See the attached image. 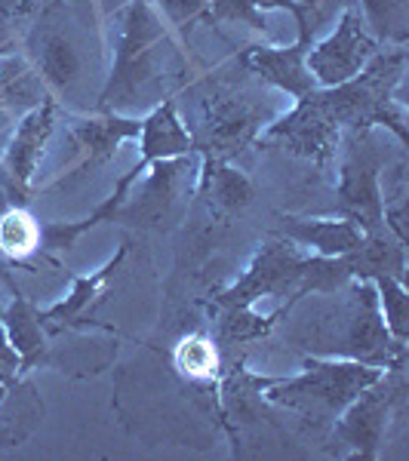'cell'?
<instances>
[{
    "mask_svg": "<svg viewBox=\"0 0 409 461\" xmlns=\"http://www.w3.org/2000/svg\"><path fill=\"white\" fill-rule=\"evenodd\" d=\"M293 320L286 339L308 357L354 360L388 369L406 363V345L388 332L373 280H348L332 293H311L280 311Z\"/></svg>",
    "mask_w": 409,
    "mask_h": 461,
    "instance_id": "cell-1",
    "label": "cell"
},
{
    "mask_svg": "<svg viewBox=\"0 0 409 461\" xmlns=\"http://www.w3.org/2000/svg\"><path fill=\"white\" fill-rule=\"evenodd\" d=\"M188 77V65L173 34L151 10V0H130L114 65L95 102L99 114H130L154 108Z\"/></svg>",
    "mask_w": 409,
    "mask_h": 461,
    "instance_id": "cell-2",
    "label": "cell"
},
{
    "mask_svg": "<svg viewBox=\"0 0 409 461\" xmlns=\"http://www.w3.org/2000/svg\"><path fill=\"white\" fill-rule=\"evenodd\" d=\"M243 68V65H241ZM191 117L185 126L195 142V154L204 160H232L259 139L268 123V105L262 93L243 77L213 74L191 86Z\"/></svg>",
    "mask_w": 409,
    "mask_h": 461,
    "instance_id": "cell-3",
    "label": "cell"
},
{
    "mask_svg": "<svg viewBox=\"0 0 409 461\" xmlns=\"http://www.w3.org/2000/svg\"><path fill=\"white\" fill-rule=\"evenodd\" d=\"M406 74V50H378L363 65L360 74L339 86H317L314 95L321 108L341 130H373L385 126L397 136L400 145H409L406 108L400 102V84Z\"/></svg>",
    "mask_w": 409,
    "mask_h": 461,
    "instance_id": "cell-4",
    "label": "cell"
},
{
    "mask_svg": "<svg viewBox=\"0 0 409 461\" xmlns=\"http://www.w3.org/2000/svg\"><path fill=\"white\" fill-rule=\"evenodd\" d=\"M302 366V375L274 378L265 388V400L268 406L302 419L314 434H330L332 421L345 412V406L385 373L367 363L323 360V357H304Z\"/></svg>",
    "mask_w": 409,
    "mask_h": 461,
    "instance_id": "cell-5",
    "label": "cell"
},
{
    "mask_svg": "<svg viewBox=\"0 0 409 461\" xmlns=\"http://www.w3.org/2000/svg\"><path fill=\"white\" fill-rule=\"evenodd\" d=\"M406 409H409L406 363H397V366L385 369L369 388L357 393L351 403L345 406V412L332 421L330 437L341 443L336 456L351 452V456L363 461L378 458V449H382L385 437L391 434V428L406 421Z\"/></svg>",
    "mask_w": 409,
    "mask_h": 461,
    "instance_id": "cell-6",
    "label": "cell"
},
{
    "mask_svg": "<svg viewBox=\"0 0 409 461\" xmlns=\"http://www.w3.org/2000/svg\"><path fill=\"white\" fill-rule=\"evenodd\" d=\"M385 158L376 148L369 130L345 132V158L339 167L336 185V212L341 219L360 225L367 234H382L385 228V197H382V173Z\"/></svg>",
    "mask_w": 409,
    "mask_h": 461,
    "instance_id": "cell-7",
    "label": "cell"
},
{
    "mask_svg": "<svg viewBox=\"0 0 409 461\" xmlns=\"http://www.w3.org/2000/svg\"><path fill=\"white\" fill-rule=\"evenodd\" d=\"M195 154L169 160L148 163V178L139 194H126L123 206L114 219L139 230H163L169 228L182 212H188V200L197 188L200 163L195 167Z\"/></svg>",
    "mask_w": 409,
    "mask_h": 461,
    "instance_id": "cell-8",
    "label": "cell"
},
{
    "mask_svg": "<svg viewBox=\"0 0 409 461\" xmlns=\"http://www.w3.org/2000/svg\"><path fill=\"white\" fill-rule=\"evenodd\" d=\"M308 256H299L293 240L286 237H268L265 247L256 252L247 271L234 280L232 286L219 289L213 295V304H228V308H256L259 299H280L286 304L299 299V286L304 280ZM284 304V308H286Z\"/></svg>",
    "mask_w": 409,
    "mask_h": 461,
    "instance_id": "cell-9",
    "label": "cell"
},
{
    "mask_svg": "<svg viewBox=\"0 0 409 461\" xmlns=\"http://www.w3.org/2000/svg\"><path fill=\"white\" fill-rule=\"evenodd\" d=\"M28 62L41 74V80L56 93H71L84 80V53H80V41L68 25V13H65L62 0H47L41 13L28 25Z\"/></svg>",
    "mask_w": 409,
    "mask_h": 461,
    "instance_id": "cell-10",
    "label": "cell"
},
{
    "mask_svg": "<svg viewBox=\"0 0 409 461\" xmlns=\"http://www.w3.org/2000/svg\"><path fill=\"white\" fill-rule=\"evenodd\" d=\"M339 142L341 126L321 108L314 89L308 95H302V99H295V108L286 117H280V121L268 123L256 139L259 148L293 154V158L311 160L321 169L332 163Z\"/></svg>",
    "mask_w": 409,
    "mask_h": 461,
    "instance_id": "cell-11",
    "label": "cell"
},
{
    "mask_svg": "<svg viewBox=\"0 0 409 461\" xmlns=\"http://www.w3.org/2000/svg\"><path fill=\"white\" fill-rule=\"evenodd\" d=\"M56 130V99L47 95L22 114V121L13 132L10 145L0 160V206L25 203L28 185L41 167L43 148H47L50 136Z\"/></svg>",
    "mask_w": 409,
    "mask_h": 461,
    "instance_id": "cell-12",
    "label": "cell"
},
{
    "mask_svg": "<svg viewBox=\"0 0 409 461\" xmlns=\"http://www.w3.org/2000/svg\"><path fill=\"white\" fill-rule=\"evenodd\" d=\"M378 53V41L367 32L360 13L348 6L339 16V25L326 41L308 50L304 65L317 86H339L363 71V65Z\"/></svg>",
    "mask_w": 409,
    "mask_h": 461,
    "instance_id": "cell-13",
    "label": "cell"
},
{
    "mask_svg": "<svg viewBox=\"0 0 409 461\" xmlns=\"http://www.w3.org/2000/svg\"><path fill=\"white\" fill-rule=\"evenodd\" d=\"M142 132V121L130 114H99V117H86V121L71 123V158L65 160L62 178L50 182L43 191H62L71 178H80L93 169L105 167L114 158V151L121 148L126 139H139Z\"/></svg>",
    "mask_w": 409,
    "mask_h": 461,
    "instance_id": "cell-14",
    "label": "cell"
},
{
    "mask_svg": "<svg viewBox=\"0 0 409 461\" xmlns=\"http://www.w3.org/2000/svg\"><path fill=\"white\" fill-rule=\"evenodd\" d=\"M22 369V357L0 326V449L19 446L43 421V400Z\"/></svg>",
    "mask_w": 409,
    "mask_h": 461,
    "instance_id": "cell-15",
    "label": "cell"
},
{
    "mask_svg": "<svg viewBox=\"0 0 409 461\" xmlns=\"http://www.w3.org/2000/svg\"><path fill=\"white\" fill-rule=\"evenodd\" d=\"M311 43L295 41L293 47L271 50V47H250L237 56V62L243 65L250 74H256L262 84H271L280 93H289L293 99H302L311 89H317V80L311 77L304 56H308Z\"/></svg>",
    "mask_w": 409,
    "mask_h": 461,
    "instance_id": "cell-16",
    "label": "cell"
},
{
    "mask_svg": "<svg viewBox=\"0 0 409 461\" xmlns=\"http://www.w3.org/2000/svg\"><path fill=\"white\" fill-rule=\"evenodd\" d=\"M123 256H126V247L117 252L114 262H108L102 271H95L93 277L74 280L71 293L65 295L59 304H53L50 311H41V326H43V332H47V339H56V336H62V332H89V330H111L114 332V326H105V323H99V320H89L86 311L102 299L111 271L121 265Z\"/></svg>",
    "mask_w": 409,
    "mask_h": 461,
    "instance_id": "cell-17",
    "label": "cell"
},
{
    "mask_svg": "<svg viewBox=\"0 0 409 461\" xmlns=\"http://www.w3.org/2000/svg\"><path fill=\"white\" fill-rule=\"evenodd\" d=\"M280 237L293 240L295 247H314L317 256L336 258L360 249L369 234L354 221L341 219V215L339 219H295V215H284Z\"/></svg>",
    "mask_w": 409,
    "mask_h": 461,
    "instance_id": "cell-18",
    "label": "cell"
},
{
    "mask_svg": "<svg viewBox=\"0 0 409 461\" xmlns=\"http://www.w3.org/2000/svg\"><path fill=\"white\" fill-rule=\"evenodd\" d=\"M145 169L148 167H145L142 160H139L123 178H117L114 194H111L105 203L99 206V210L89 215V219H84V221H65V225H62V221H50V225H41V258H43V262L59 265V256H62V252H68L74 247V240H77L84 230L95 228L99 221H114V215L123 206V200H126V194H130V188L139 182V176H142Z\"/></svg>",
    "mask_w": 409,
    "mask_h": 461,
    "instance_id": "cell-19",
    "label": "cell"
},
{
    "mask_svg": "<svg viewBox=\"0 0 409 461\" xmlns=\"http://www.w3.org/2000/svg\"><path fill=\"white\" fill-rule=\"evenodd\" d=\"M142 163L154 160H169V158H185L195 154V142H191L188 130H185L182 117L176 111V99H163L160 105L151 108V114L142 121Z\"/></svg>",
    "mask_w": 409,
    "mask_h": 461,
    "instance_id": "cell-20",
    "label": "cell"
},
{
    "mask_svg": "<svg viewBox=\"0 0 409 461\" xmlns=\"http://www.w3.org/2000/svg\"><path fill=\"white\" fill-rule=\"evenodd\" d=\"M47 95V84H43L41 74L34 71V65L28 59L0 53V111L34 108Z\"/></svg>",
    "mask_w": 409,
    "mask_h": 461,
    "instance_id": "cell-21",
    "label": "cell"
},
{
    "mask_svg": "<svg viewBox=\"0 0 409 461\" xmlns=\"http://www.w3.org/2000/svg\"><path fill=\"white\" fill-rule=\"evenodd\" d=\"M360 19L376 41L406 47L409 41V0H360Z\"/></svg>",
    "mask_w": 409,
    "mask_h": 461,
    "instance_id": "cell-22",
    "label": "cell"
},
{
    "mask_svg": "<svg viewBox=\"0 0 409 461\" xmlns=\"http://www.w3.org/2000/svg\"><path fill=\"white\" fill-rule=\"evenodd\" d=\"M268 10H289L293 16H299L295 0H210L204 16L210 22H228V25H247L262 32Z\"/></svg>",
    "mask_w": 409,
    "mask_h": 461,
    "instance_id": "cell-23",
    "label": "cell"
},
{
    "mask_svg": "<svg viewBox=\"0 0 409 461\" xmlns=\"http://www.w3.org/2000/svg\"><path fill=\"white\" fill-rule=\"evenodd\" d=\"M373 284H376V293H378V308H382L385 326H388V332L394 339L406 345V339H409V295H406L404 280L382 274V277H373Z\"/></svg>",
    "mask_w": 409,
    "mask_h": 461,
    "instance_id": "cell-24",
    "label": "cell"
},
{
    "mask_svg": "<svg viewBox=\"0 0 409 461\" xmlns=\"http://www.w3.org/2000/svg\"><path fill=\"white\" fill-rule=\"evenodd\" d=\"M295 4H299V16H295V22H299V41L314 47L317 32L323 25H330L336 19V13L341 16L348 6H354L357 0H295Z\"/></svg>",
    "mask_w": 409,
    "mask_h": 461,
    "instance_id": "cell-25",
    "label": "cell"
},
{
    "mask_svg": "<svg viewBox=\"0 0 409 461\" xmlns=\"http://www.w3.org/2000/svg\"><path fill=\"white\" fill-rule=\"evenodd\" d=\"M154 4L163 10V16H167L169 25L178 28V32H185V28H191L200 16H204L210 0H154Z\"/></svg>",
    "mask_w": 409,
    "mask_h": 461,
    "instance_id": "cell-26",
    "label": "cell"
},
{
    "mask_svg": "<svg viewBox=\"0 0 409 461\" xmlns=\"http://www.w3.org/2000/svg\"><path fill=\"white\" fill-rule=\"evenodd\" d=\"M41 0H0V32L4 28L32 25V19L41 13Z\"/></svg>",
    "mask_w": 409,
    "mask_h": 461,
    "instance_id": "cell-27",
    "label": "cell"
},
{
    "mask_svg": "<svg viewBox=\"0 0 409 461\" xmlns=\"http://www.w3.org/2000/svg\"><path fill=\"white\" fill-rule=\"evenodd\" d=\"M74 4H80V0H74Z\"/></svg>",
    "mask_w": 409,
    "mask_h": 461,
    "instance_id": "cell-28",
    "label": "cell"
},
{
    "mask_svg": "<svg viewBox=\"0 0 409 461\" xmlns=\"http://www.w3.org/2000/svg\"><path fill=\"white\" fill-rule=\"evenodd\" d=\"M0 43H4V37H0Z\"/></svg>",
    "mask_w": 409,
    "mask_h": 461,
    "instance_id": "cell-29",
    "label": "cell"
}]
</instances>
